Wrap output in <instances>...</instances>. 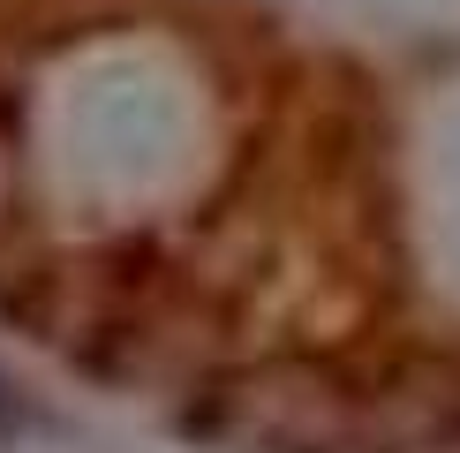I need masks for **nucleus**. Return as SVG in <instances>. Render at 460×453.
Instances as JSON below:
<instances>
[{
  "instance_id": "1",
  "label": "nucleus",
  "mask_w": 460,
  "mask_h": 453,
  "mask_svg": "<svg viewBox=\"0 0 460 453\" xmlns=\"http://www.w3.org/2000/svg\"><path fill=\"white\" fill-rule=\"evenodd\" d=\"M197 423L204 431H234V439L264 446V453H340L355 439V401L324 370L264 363V370L234 378V386H219Z\"/></svg>"
}]
</instances>
